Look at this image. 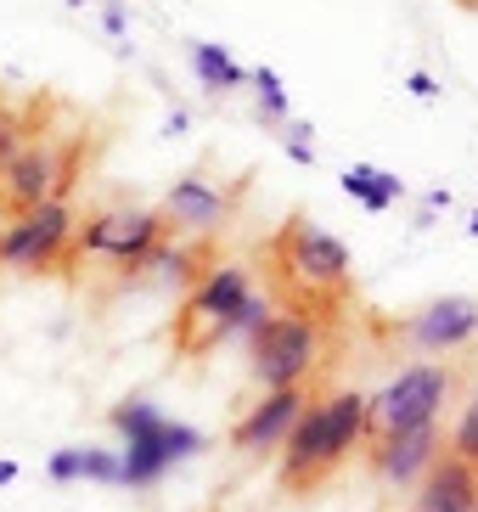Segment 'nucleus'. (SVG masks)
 <instances>
[{
    "instance_id": "nucleus-1",
    "label": "nucleus",
    "mask_w": 478,
    "mask_h": 512,
    "mask_svg": "<svg viewBox=\"0 0 478 512\" xmlns=\"http://www.w3.org/2000/svg\"><path fill=\"white\" fill-rule=\"evenodd\" d=\"M372 434V400L355 389H338L327 400H310L304 417L276 456H282V490H315L355 456V445Z\"/></svg>"
},
{
    "instance_id": "nucleus-2",
    "label": "nucleus",
    "mask_w": 478,
    "mask_h": 512,
    "mask_svg": "<svg viewBox=\"0 0 478 512\" xmlns=\"http://www.w3.org/2000/svg\"><path fill=\"white\" fill-rule=\"evenodd\" d=\"M248 293H254V271H248L242 259H214L209 271L186 287V299H180L175 332H169L175 355L197 361V355H209L214 344H225V327H231V316H237V304L248 299Z\"/></svg>"
},
{
    "instance_id": "nucleus-3",
    "label": "nucleus",
    "mask_w": 478,
    "mask_h": 512,
    "mask_svg": "<svg viewBox=\"0 0 478 512\" xmlns=\"http://www.w3.org/2000/svg\"><path fill=\"white\" fill-rule=\"evenodd\" d=\"M321 361H327V332H321V321L315 316H270L265 327L254 332V383L265 394L276 389H304L315 372H321Z\"/></svg>"
},
{
    "instance_id": "nucleus-4",
    "label": "nucleus",
    "mask_w": 478,
    "mask_h": 512,
    "mask_svg": "<svg viewBox=\"0 0 478 512\" xmlns=\"http://www.w3.org/2000/svg\"><path fill=\"white\" fill-rule=\"evenodd\" d=\"M276 271H282V282L299 293L304 304L310 299H338L349 287V276H355V265H349V248L332 231L310 226V220H293V226L276 237Z\"/></svg>"
},
{
    "instance_id": "nucleus-5",
    "label": "nucleus",
    "mask_w": 478,
    "mask_h": 512,
    "mask_svg": "<svg viewBox=\"0 0 478 512\" xmlns=\"http://www.w3.org/2000/svg\"><path fill=\"white\" fill-rule=\"evenodd\" d=\"M169 237V220L158 209H141V203H113V209H96L85 226L74 231V248L79 259H107L113 271L135 276L141 271V259Z\"/></svg>"
},
{
    "instance_id": "nucleus-6",
    "label": "nucleus",
    "mask_w": 478,
    "mask_h": 512,
    "mask_svg": "<svg viewBox=\"0 0 478 512\" xmlns=\"http://www.w3.org/2000/svg\"><path fill=\"white\" fill-rule=\"evenodd\" d=\"M79 214L62 203H40V209H23L0 226V271H57L68 248H74Z\"/></svg>"
},
{
    "instance_id": "nucleus-7",
    "label": "nucleus",
    "mask_w": 478,
    "mask_h": 512,
    "mask_svg": "<svg viewBox=\"0 0 478 512\" xmlns=\"http://www.w3.org/2000/svg\"><path fill=\"white\" fill-rule=\"evenodd\" d=\"M74 186V152L62 141L40 136L17 152L12 164L0 169V203L12 214L23 209H40V203H62V192Z\"/></svg>"
},
{
    "instance_id": "nucleus-8",
    "label": "nucleus",
    "mask_w": 478,
    "mask_h": 512,
    "mask_svg": "<svg viewBox=\"0 0 478 512\" xmlns=\"http://www.w3.org/2000/svg\"><path fill=\"white\" fill-rule=\"evenodd\" d=\"M372 400V434H400V428H422V422H439L450 400V372L434 361L405 366L383 394H366Z\"/></svg>"
},
{
    "instance_id": "nucleus-9",
    "label": "nucleus",
    "mask_w": 478,
    "mask_h": 512,
    "mask_svg": "<svg viewBox=\"0 0 478 512\" xmlns=\"http://www.w3.org/2000/svg\"><path fill=\"white\" fill-rule=\"evenodd\" d=\"M237 197H242V186H220V181H209V175H180V181L164 192L158 214H164L175 231H186V237L203 242L231 220Z\"/></svg>"
},
{
    "instance_id": "nucleus-10",
    "label": "nucleus",
    "mask_w": 478,
    "mask_h": 512,
    "mask_svg": "<svg viewBox=\"0 0 478 512\" xmlns=\"http://www.w3.org/2000/svg\"><path fill=\"white\" fill-rule=\"evenodd\" d=\"M203 451V434L197 428H186V422H158L152 434L141 439H124L119 451V484H130V490H147V484H158L175 462H186V456Z\"/></svg>"
},
{
    "instance_id": "nucleus-11",
    "label": "nucleus",
    "mask_w": 478,
    "mask_h": 512,
    "mask_svg": "<svg viewBox=\"0 0 478 512\" xmlns=\"http://www.w3.org/2000/svg\"><path fill=\"white\" fill-rule=\"evenodd\" d=\"M310 406V389H276V394H259L254 406L242 411V422L231 428V451L237 456H265V451H282L293 422L304 417Z\"/></svg>"
},
{
    "instance_id": "nucleus-12",
    "label": "nucleus",
    "mask_w": 478,
    "mask_h": 512,
    "mask_svg": "<svg viewBox=\"0 0 478 512\" xmlns=\"http://www.w3.org/2000/svg\"><path fill=\"white\" fill-rule=\"evenodd\" d=\"M405 338H411L417 355H450V349H467L478 338V299L450 293V299L422 304L417 316L405 321Z\"/></svg>"
},
{
    "instance_id": "nucleus-13",
    "label": "nucleus",
    "mask_w": 478,
    "mask_h": 512,
    "mask_svg": "<svg viewBox=\"0 0 478 512\" xmlns=\"http://www.w3.org/2000/svg\"><path fill=\"white\" fill-rule=\"evenodd\" d=\"M434 462H439V422H422V428H400V434H377L372 439L377 479L394 484V490L417 484Z\"/></svg>"
},
{
    "instance_id": "nucleus-14",
    "label": "nucleus",
    "mask_w": 478,
    "mask_h": 512,
    "mask_svg": "<svg viewBox=\"0 0 478 512\" xmlns=\"http://www.w3.org/2000/svg\"><path fill=\"white\" fill-rule=\"evenodd\" d=\"M473 507H478V467L456 462V456L445 451L417 479V501H411V512H473Z\"/></svg>"
},
{
    "instance_id": "nucleus-15",
    "label": "nucleus",
    "mask_w": 478,
    "mask_h": 512,
    "mask_svg": "<svg viewBox=\"0 0 478 512\" xmlns=\"http://www.w3.org/2000/svg\"><path fill=\"white\" fill-rule=\"evenodd\" d=\"M209 265H214V259H209V248H203L197 237H186V242H169L164 237L147 259H141V271H135V276H152L158 287H192Z\"/></svg>"
},
{
    "instance_id": "nucleus-16",
    "label": "nucleus",
    "mask_w": 478,
    "mask_h": 512,
    "mask_svg": "<svg viewBox=\"0 0 478 512\" xmlns=\"http://www.w3.org/2000/svg\"><path fill=\"white\" fill-rule=\"evenodd\" d=\"M51 479L74 484V479H96V484H119V456L96 451V445H68L51 456Z\"/></svg>"
},
{
    "instance_id": "nucleus-17",
    "label": "nucleus",
    "mask_w": 478,
    "mask_h": 512,
    "mask_svg": "<svg viewBox=\"0 0 478 512\" xmlns=\"http://www.w3.org/2000/svg\"><path fill=\"white\" fill-rule=\"evenodd\" d=\"M344 192L355 197L360 209L383 214V209H394V203H400V197H405V181H400V175H389V169L355 164V169H344Z\"/></svg>"
},
{
    "instance_id": "nucleus-18",
    "label": "nucleus",
    "mask_w": 478,
    "mask_h": 512,
    "mask_svg": "<svg viewBox=\"0 0 478 512\" xmlns=\"http://www.w3.org/2000/svg\"><path fill=\"white\" fill-rule=\"evenodd\" d=\"M192 68H197V79H203L209 91H242V85H248V68L231 62L225 46H209V40H197L192 46Z\"/></svg>"
},
{
    "instance_id": "nucleus-19",
    "label": "nucleus",
    "mask_w": 478,
    "mask_h": 512,
    "mask_svg": "<svg viewBox=\"0 0 478 512\" xmlns=\"http://www.w3.org/2000/svg\"><path fill=\"white\" fill-rule=\"evenodd\" d=\"M107 417H113V428H119L124 439H141V434H152V428L164 422V411L152 406V400H119Z\"/></svg>"
},
{
    "instance_id": "nucleus-20",
    "label": "nucleus",
    "mask_w": 478,
    "mask_h": 512,
    "mask_svg": "<svg viewBox=\"0 0 478 512\" xmlns=\"http://www.w3.org/2000/svg\"><path fill=\"white\" fill-rule=\"evenodd\" d=\"M248 85H254L259 107H265V119L270 124H287L293 102H287V91H282V74H276V68H254V74H248Z\"/></svg>"
},
{
    "instance_id": "nucleus-21",
    "label": "nucleus",
    "mask_w": 478,
    "mask_h": 512,
    "mask_svg": "<svg viewBox=\"0 0 478 512\" xmlns=\"http://www.w3.org/2000/svg\"><path fill=\"white\" fill-rule=\"evenodd\" d=\"M276 316V310H270V293H248V299L237 304V316H231V327H225V338H254L259 327H265V321Z\"/></svg>"
},
{
    "instance_id": "nucleus-22",
    "label": "nucleus",
    "mask_w": 478,
    "mask_h": 512,
    "mask_svg": "<svg viewBox=\"0 0 478 512\" xmlns=\"http://www.w3.org/2000/svg\"><path fill=\"white\" fill-rule=\"evenodd\" d=\"M450 456H456V462H473V467H478V394L467 400L462 422H456V434H450Z\"/></svg>"
},
{
    "instance_id": "nucleus-23",
    "label": "nucleus",
    "mask_w": 478,
    "mask_h": 512,
    "mask_svg": "<svg viewBox=\"0 0 478 512\" xmlns=\"http://www.w3.org/2000/svg\"><path fill=\"white\" fill-rule=\"evenodd\" d=\"M29 141H34V136H23V124L12 119V107H0V169L12 164L17 152L29 147Z\"/></svg>"
},
{
    "instance_id": "nucleus-24",
    "label": "nucleus",
    "mask_w": 478,
    "mask_h": 512,
    "mask_svg": "<svg viewBox=\"0 0 478 512\" xmlns=\"http://www.w3.org/2000/svg\"><path fill=\"white\" fill-rule=\"evenodd\" d=\"M405 91L417 96V102H439V79L428 74V68H417V74L405 79Z\"/></svg>"
},
{
    "instance_id": "nucleus-25",
    "label": "nucleus",
    "mask_w": 478,
    "mask_h": 512,
    "mask_svg": "<svg viewBox=\"0 0 478 512\" xmlns=\"http://www.w3.org/2000/svg\"><path fill=\"white\" fill-rule=\"evenodd\" d=\"M304 136H310V130H293V136L282 141V147H287V158H293V164H315V141H304Z\"/></svg>"
},
{
    "instance_id": "nucleus-26",
    "label": "nucleus",
    "mask_w": 478,
    "mask_h": 512,
    "mask_svg": "<svg viewBox=\"0 0 478 512\" xmlns=\"http://www.w3.org/2000/svg\"><path fill=\"white\" fill-rule=\"evenodd\" d=\"M102 23H107V34H124V12H119V6H107Z\"/></svg>"
},
{
    "instance_id": "nucleus-27",
    "label": "nucleus",
    "mask_w": 478,
    "mask_h": 512,
    "mask_svg": "<svg viewBox=\"0 0 478 512\" xmlns=\"http://www.w3.org/2000/svg\"><path fill=\"white\" fill-rule=\"evenodd\" d=\"M17 479V462H0V484H12Z\"/></svg>"
},
{
    "instance_id": "nucleus-28",
    "label": "nucleus",
    "mask_w": 478,
    "mask_h": 512,
    "mask_svg": "<svg viewBox=\"0 0 478 512\" xmlns=\"http://www.w3.org/2000/svg\"><path fill=\"white\" fill-rule=\"evenodd\" d=\"M467 231H473V237H478V209H473V226H467Z\"/></svg>"
},
{
    "instance_id": "nucleus-29",
    "label": "nucleus",
    "mask_w": 478,
    "mask_h": 512,
    "mask_svg": "<svg viewBox=\"0 0 478 512\" xmlns=\"http://www.w3.org/2000/svg\"><path fill=\"white\" fill-rule=\"evenodd\" d=\"M74 6H85V0H74Z\"/></svg>"
},
{
    "instance_id": "nucleus-30",
    "label": "nucleus",
    "mask_w": 478,
    "mask_h": 512,
    "mask_svg": "<svg viewBox=\"0 0 478 512\" xmlns=\"http://www.w3.org/2000/svg\"><path fill=\"white\" fill-rule=\"evenodd\" d=\"M473 6H478V0H473Z\"/></svg>"
},
{
    "instance_id": "nucleus-31",
    "label": "nucleus",
    "mask_w": 478,
    "mask_h": 512,
    "mask_svg": "<svg viewBox=\"0 0 478 512\" xmlns=\"http://www.w3.org/2000/svg\"><path fill=\"white\" fill-rule=\"evenodd\" d=\"M473 512H478V507H473Z\"/></svg>"
}]
</instances>
